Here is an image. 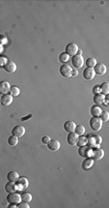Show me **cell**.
<instances>
[{"label": "cell", "instance_id": "cell-1", "mask_svg": "<svg viewBox=\"0 0 109 208\" xmlns=\"http://www.w3.org/2000/svg\"><path fill=\"white\" fill-rule=\"evenodd\" d=\"M90 126L91 129L94 131H100L101 128H103V120H101L100 117H95L93 116L92 119L90 120Z\"/></svg>", "mask_w": 109, "mask_h": 208}, {"label": "cell", "instance_id": "cell-2", "mask_svg": "<svg viewBox=\"0 0 109 208\" xmlns=\"http://www.w3.org/2000/svg\"><path fill=\"white\" fill-rule=\"evenodd\" d=\"M92 151H93L92 147L88 146V145H83V146L79 147L78 154H79V156H81V157H83V158H91Z\"/></svg>", "mask_w": 109, "mask_h": 208}, {"label": "cell", "instance_id": "cell-3", "mask_svg": "<svg viewBox=\"0 0 109 208\" xmlns=\"http://www.w3.org/2000/svg\"><path fill=\"white\" fill-rule=\"evenodd\" d=\"M7 202L10 204H17L22 202V197H20V195L16 194V192L9 193L7 196Z\"/></svg>", "mask_w": 109, "mask_h": 208}, {"label": "cell", "instance_id": "cell-4", "mask_svg": "<svg viewBox=\"0 0 109 208\" xmlns=\"http://www.w3.org/2000/svg\"><path fill=\"white\" fill-rule=\"evenodd\" d=\"M72 66H75L76 69H80L84 65V58L82 55L75 54L72 57Z\"/></svg>", "mask_w": 109, "mask_h": 208}, {"label": "cell", "instance_id": "cell-5", "mask_svg": "<svg viewBox=\"0 0 109 208\" xmlns=\"http://www.w3.org/2000/svg\"><path fill=\"white\" fill-rule=\"evenodd\" d=\"M78 46L75 43H70L67 45L66 47V53L69 55V56H73V55L77 54V51H78Z\"/></svg>", "mask_w": 109, "mask_h": 208}, {"label": "cell", "instance_id": "cell-6", "mask_svg": "<svg viewBox=\"0 0 109 208\" xmlns=\"http://www.w3.org/2000/svg\"><path fill=\"white\" fill-rule=\"evenodd\" d=\"M103 157H104V150H103V148L93 149L92 155H91V158H92L94 161H100Z\"/></svg>", "mask_w": 109, "mask_h": 208}, {"label": "cell", "instance_id": "cell-7", "mask_svg": "<svg viewBox=\"0 0 109 208\" xmlns=\"http://www.w3.org/2000/svg\"><path fill=\"white\" fill-rule=\"evenodd\" d=\"M28 180L25 177H19V179L16 181V189L19 191H23L26 190L28 188Z\"/></svg>", "mask_w": 109, "mask_h": 208}, {"label": "cell", "instance_id": "cell-8", "mask_svg": "<svg viewBox=\"0 0 109 208\" xmlns=\"http://www.w3.org/2000/svg\"><path fill=\"white\" fill-rule=\"evenodd\" d=\"M72 69L71 68V66L70 65L63 64L60 67V74L62 77H64L66 78L72 77Z\"/></svg>", "mask_w": 109, "mask_h": 208}, {"label": "cell", "instance_id": "cell-9", "mask_svg": "<svg viewBox=\"0 0 109 208\" xmlns=\"http://www.w3.org/2000/svg\"><path fill=\"white\" fill-rule=\"evenodd\" d=\"M3 68H4V70L7 73H9V74H14V73L16 71V64L12 60H8L5 63V65L3 66Z\"/></svg>", "mask_w": 109, "mask_h": 208}, {"label": "cell", "instance_id": "cell-10", "mask_svg": "<svg viewBox=\"0 0 109 208\" xmlns=\"http://www.w3.org/2000/svg\"><path fill=\"white\" fill-rule=\"evenodd\" d=\"M24 134H25V128L23 126H16L14 129L12 130V135L13 136H16L17 137H22L24 136Z\"/></svg>", "mask_w": 109, "mask_h": 208}, {"label": "cell", "instance_id": "cell-11", "mask_svg": "<svg viewBox=\"0 0 109 208\" xmlns=\"http://www.w3.org/2000/svg\"><path fill=\"white\" fill-rule=\"evenodd\" d=\"M95 76H96V74H95L94 69L92 68H86L83 71V78L87 81H92V79H94Z\"/></svg>", "mask_w": 109, "mask_h": 208}, {"label": "cell", "instance_id": "cell-12", "mask_svg": "<svg viewBox=\"0 0 109 208\" xmlns=\"http://www.w3.org/2000/svg\"><path fill=\"white\" fill-rule=\"evenodd\" d=\"M12 103H13V97L10 94L3 95L1 98H0V104L4 107H9Z\"/></svg>", "mask_w": 109, "mask_h": 208}, {"label": "cell", "instance_id": "cell-13", "mask_svg": "<svg viewBox=\"0 0 109 208\" xmlns=\"http://www.w3.org/2000/svg\"><path fill=\"white\" fill-rule=\"evenodd\" d=\"M11 88V85L8 81H0V94L6 95L8 94Z\"/></svg>", "mask_w": 109, "mask_h": 208}, {"label": "cell", "instance_id": "cell-14", "mask_svg": "<svg viewBox=\"0 0 109 208\" xmlns=\"http://www.w3.org/2000/svg\"><path fill=\"white\" fill-rule=\"evenodd\" d=\"M75 127L76 125L75 123L73 122L72 120H69V121H66L65 124H64V129L66 132H68V133H75Z\"/></svg>", "mask_w": 109, "mask_h": 208}, {"label": "cell", "instance_id": "cell-15", "mask_svg": "<svg viewBox=\"0 0 109 208\" xmlns=\"http://www.w3.org/2000/svg\"><path fill=\"white\" fill-rule=\"evenodd\" d=\"M47 147L51 151H58L60 149V143L57 140H50L47 143Z\"/></svg>", "mask_w": 109, "mask_h": 208}, {"label": "cell", "instance_id": "cell-16", "mask_svg": "<svg viewBox=\"0 0 109 208\" xmlns=\"http://www.w3.org/2000/svg\"><path fill=\"white\" fill-rule=\"evenodd\" d=\"M95 74L96 75H100V76H103L105 73H106V66L104 64H97L94 68Z\"/></svg>", "mask_w": 109, "mask_h": 208}, {"label": "cell", "instance_id": "cell-17", "mask_svg": "<svg viewBox=\"0 0 109 208\" xmlns=\"http://www.w3.org/2000/svg\"><path fill=\"white\" fill-rule=\"evenodd\" d=\"M77 140H78V136L75 134V133H70L68 137H67V141L70 145L72 146H75L77 143Z\"/></svg>", "mask_w": 109, "mask_h": 208}, {"label": "cell", "instance_id": "cell-18", "mask_svg": "<svg viewBox=\"0 0 109 208\" xmlns=\"http://www.w3.org/2000/svg\"><path fill=\"white\" fill-rule=\"evenodd\" d=\"M93 165H94L93 159L92 158H86L82 163V168L84 169V171H86V169H89L92 168Z\"/></svg>", "mask_w": 109, "mask_h": 208}, {"label": "cell", "instance_id": "cell-19", "mask_svg": "<svg viewBox=\"0 0 109 208\" xmlns=\"http://www.w3.org/2000/svg\"><path fill=\"white\" fill-rule=\"evenodd\" d=\"M17 189H16V182H8L7 184L5 185V191L7 193H14L16 192Z\"/></svg>", "mask_w": 109, "mask_h": 208}, {"label": "cell", "instance_id": "cell-20", "mask_svg": "<svg viewBox=\"0 0 109 208\" xmlns=\"http://www.w3.org/2000/svg\"><path fill=\"white\" fill-rule=\"evenodd\" d=\"M104 97H105V95L101 94V93H98V94H96L94 96L93 101H94L95 104H96V105H101V104H103Z\"/></svg>", "mask_w": 109, "mask_h": 208}, {"label": "cell", "instance_id": "cell-21", "mask_svg": "<svg viewBox=\"0 0 109 208\" xmlns=\"http://www.w3.org/2000/svg\"><path fill=\"white\" fill-rule=\"evenodd\" d=\"M19 173L16 171H10L8 172V174H7V179H8V181L10 182H16L17 179H19Z\"/></svg>", "mask_w": 109, "mask_h": 208}, {"label": "cell", "instance_id": "cell-22", "mask_svg": "<svg viewBox=\"0 0 109 208\" xmlns=\"http://www.w3.org/2000/svg\"><path fill=\"white\" fill-rule=\"evenodd\" d=\"M100 113H101V109L98 106H93L91 107V114H92V116L98 117L100 116Z\"/></svg>", "mask_w": 109, "mask_h": 208}, {"label": "cell", "instance_id": "cell-23", "mask_svg": "<svg viewBox=\"0 0 109 208\" xmlns=\"http://www.w3.org/2000/svg\"><path fill=\"white\" fill-rule=\"evenodd\" d=\"M100 93L103 95H107L109 93V83L108 82H103V84L100 85Z\"/></svg>", "mask_w": 109, "mask_h": 208}, {"label": "cell", "instance_id": "cell-24", "mask_svg": "<svg viewBox=\"0 0 109 208\" xmlns=\"http://www.w3.org/2000/svg\"><path fill=\"white\" fill-rule=\"evenodd\" d=\"M10 95L12 97H17L19 95V88L17 87V86H11V88H10Z\"/></svg>", "mask_w": 109, "mask_h": 208}, {"label": "cell", "instance_id": "cell-25", "mask_svg": "<svg viewBox=\"0 0 109 208\" xmlns=\"http://www.w3.org/2000/svg\"><path fill=\"white\" fill-rule=\"evenodd\" d=\"M97 65V60H96V58H88V59L86 60V66H87V68H92L94 69L95 68V66Z\"/></svg>", "mask_w": 109, "mask_h": 208}, {"label": "cell", "instance_id": "cell-26", "mask_svg": "<svg viewBox=\"0 0 109 208\" xmlns=\"http://www.w3.org/2000/svg\"><path fill=\"white\" fill-rule=\"evenodd\" d=\"M22 202H30L31 200H32V196H31L30 193H23L22 196Z\"/></svg>", "mask_w": 109, "mask_h": 208}, {"label": "cell", "instance_id": "cell-27", "mask_svg": "<svg viewBox=\"0 0 109 208\" xmlns=\"http://www.w3.org/2000/svg\"><path fill=\"white\" fill-rule=\"evenodd\" d=\"M8 143L11 145V146H15V145L19 143V137L16 136H11L8 138Z\"/></svg>", "mask_w": 109, "mask_h": 208}, {"label": "cell", "instance_id": "cell-28", "mask_svg": "<svg viewBox=\"0 0 109 208\" xmlns=\"http://www.w3.org/2000/svg\"><path fill=\"white\" fill-rule=\"evenodd\" d=\"M75 133L77 135V136H83L84 133H85V128H84L82 125H78V126L75 127Z\"/></svg>", "mask_w": 109, "mask_h": 208}, {"label": "cell", "instance_id": "cell-29", "mask_svg": "<svg viewBox=\"0 0 109 208\" xmlns=\"http://www.w3.org/2000/svg\"><path fill=\"white\" fill-rule=\"evenodd\" d=\"M87 143L89 144L88 146H90V147L96 146V141H95V138H94L93 135H89V136L87 137Z\"/></svg>", "mask_w": 109, "mask_h": 208}, {"label": "cell", "instance_id": "cell-30", "mask_svg": "<svg viewBox=\"0 0 109 208\" xmlns=\"http://www.w3.org/2000/svg\"><path fill=\"white\" fill-rule=\"evenodd\" d=\"M79 146H83V145H87V137H83V136H80L78 137V140H77V143Z\"/></svg>", "mask_w": 109, "mask_h": 208}, {"label": "cell", "instance_id": "cell-31", "mask_svg": "<svg viewBox=\"0 0 109 208\" xmlns=\"http://www.w3.org/2000/svg\"><path fill=\"white\" fill-rule=\"evenodd\" d=\"M100 116V118L103 120V122H106V121L109 120V112H101Z\"/></svg>", "mask_w": 109, "mask_h": 208}, {"label": "cell", "instance_id": "cell-32", "mask_svg": "<svg viewBox=\"0 0 109 208\" xmlns=\"http://www.w3.org/2000/svg\"><path fill=\"white\" fill-rule=\"evenodd\" d=\"M69 59H70V56L66 53H61L60 56H59V60H60V62H62V63H65V62L69 61Z\"/></svg>", "mask_w": 109, "mask_h": 208}, {"label": "cell", "instance_id": "cell-33", "mask_svg": "<svg viewBox=\"0 0 109 208\" xmlns=\"http://www.w3.org/2000/svg\"><path fill=\"white\" fill-rule=\"evenodd\" d=\"M95 141H96V146H98L101 143H103V138H101L100 136H98V135H95L94 136Z\"/></svg>", "mask_w": 109, "mask_h": 208}, {"label": "cell", "instance_id": "cell-34", "mask_svg": "<svg viewBox=\"0 0 109 208\" xmlns=\"http://www.w3.org/2000/svg\"><path fill=\"white\" fill-rule=\"evenodd\" d=\"M17 207L19 208H29V204L28 202H20L19 203H17Z\"/></svg>", "mask_w": 109, "mask_h": 208}, {"label": "cell", "instance_id": "cell-35", "mask_svg": "<svg viewBox=\"0 0 109 208\" xmlns=\"http://www.w3.org/2000/svg\"><path fill=\"white\" fill-rule=\"evenodd\" d=\"M42 141H43V143L47 144L49 141H50V137H49L48 136H44L43 138H42Z\"/></svg>", "mask_w": 109, "mask_h": 208}, {"label": "cell", "instance_id": "cell-36", "mask_svg": "<svg viewBox=\"0 0 109 208\" xmlns=\"http://www.w3.org/2000/svg\"><path fill=\"white\" fill-rule=\"evenodd\" d=\"M6 62H7V59H6L5 57L0 56V67H3V66L5 65Z\"/></svg>", "mask_w": 109, "mask_h": 208}, {"label": "cell", "instance_id": "cell-37", "mask_svg": "<svg viewBox=\"0 0 109 208\" xmlns=\"http://www.w3.org/2000/svg\"><path fill=\"white\" fill-rule=\"evenodd\" d=\"M94 92L96 93V94H98V93H100V86L97 85V86H95V88H94Z\"/></svg>", "mask_w": 109, "mask_h": 208}, {"label": "cell", "instance_id": "cell-38", "mask_svg": "<svg viewBox=\"0 0 109 208\" xmlns=\"http://www.w3.org/2000/svg\"><path fill=\"white\" fill-rule=\"evenodd\" d=\"M31 117H32V114H29V115L26 116V117H22V121H26L27 119L31 118Z\"/></svg>", "mask_w": 109, "mask_h": 208}, {"label": "cell", "instance_id": "cell-39", "mask_svg": "<svg viewBox=\"0 0 109 208\" xmlns=\"http://www.w3.org/2000/svg\"><path fill=\"white\" fill-rule=\"evenodd\" d=\"M72 76H73V77L77 76V71H76V70H72Z\"/></svg>", "mask_w": 109, "mask_h": 208}, {"label": "cell", "instance_id": "cell-40", "mask_svg": "<svg viewBox=\"0 0 109 208\" xmlns=\"http://www.w3.org/2000/svg\"><path fill=\"white\" fill-rule=\"evenodd\" d=\"M2 50H3V48H2V46H1V45H0V53H1V51H2Z\"/></svg>", "mask_w": 109, "mask_h": 208}]
</instances>
